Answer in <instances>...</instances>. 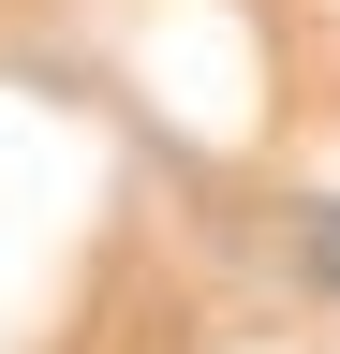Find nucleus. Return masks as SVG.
Here are the masks:
<instances>
[{
    "instance_id": "1",
    "label": "nucleus",
    "mask_w": 340,
    "mask_h": 354,
    "mask_svg": "<svg viewBox=\"0 0 340 354\" xmlns=\"http://www.w3.org/2000/svg\"><path fill=\"white\" fill-rule=\"evenodd\" d=\"M325 266H340V236H325Z\"/></svg>"
}]
</instances>
